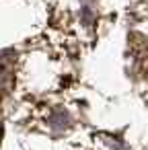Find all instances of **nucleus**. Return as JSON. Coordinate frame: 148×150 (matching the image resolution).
<instances>
[{
	"mask_svg": "<svg viewBox=\"0 0 148 150\" xmlns=\"http://www.w3.org/2000/svg\"><path fill=\"white\" fill-rule=\"evenodd\" d=\"M130 43H132V54H134L136 68L148 74V39L138 35V33H134Z\"/></svg>",
	"mask_w": 148,
	"mask_h": 150,
	"instance_id": "f257e3e1",
	"label": "nucleus"
}]
</instances>
